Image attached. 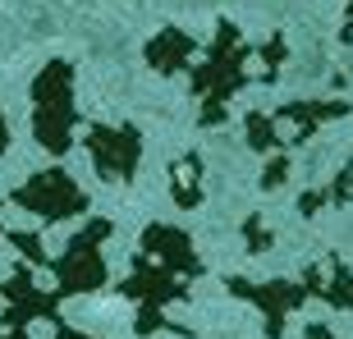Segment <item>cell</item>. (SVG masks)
<instances>
[{
	"mask_svg": "<svg viewBox=\"0 0 353 339\" xmlns=\"http://www.w3.org/2000/svg\"><path fill=\"white\" fill-rule=\"evenodd\" d=\"M0 294H5V316H0V330H23L32 316H46V321H55V326H65L60 321V312H55V294H41L37 285H32V271L28 266H19V271L0 285Z\"/></svg>",
	"mask_w": 353,
	"mask_h": 339,
	"instance_id": "cell-7",
	"label": "cell"
},
{
	"mask_svg": "<svg viewBox=\"0 0 353 339\" xmlns=\"http://www.w3.org/2000/svg\"><path fill=\"white\" fill-rule=\"evenodd\" d=\"M349 115V101H285L275 110V124H289V143H307L321 124Z\"/></svg>",
	"mask_w": 353,
	"mask_h": 339,
	"instance_id": "cell-10",
	"label": "cell"
},
{
	"mask_svg": "<svg viewBox=\"0 0 353 339\" xmlns=\"http://www.w3.org/2000/svg\"><path fill=\"white\" fill-rule=\"evenodd\" d=\"M10 243L19 252H23L28 261H32V266H46V271H51V257H46V248H41V238L37 234H23V229H10Z\"/></svg>",
	"mask_w": 353,
	"mask_h": 339,
	"instance_id": "cell-16",
	"label": "cell"
},
{
	"mask_svg": "<svg viewBox=\"0 0 353 339\" xmlns=\"http://www.w3.org/2000/svg\"><path fill=\"white\" fill-rule=\"evenodd\" d=\"M303 289H307V294H321L326 302L353 307V275L344 271V266H340L335 257H330L326 266H312V271L303 275Z\"/></svg>",
	"mask_w": 353,
	"mask_h": 339,
	"instance_id": "cell-12",
	"label": "cell"
},
{
	"mask_svg": "<svg viewBox=\"0 0 353 339\" xmlns=\"http://www.w3.org/2000/svg\"><path fill=\"white\" fill-rule=\"evenodd\" d=\"M193 51H197L193 32L161 28L157 37L147 41V65L157 69V74H183V69H193Z\"/></svg>",
	"mask_w": 353,
	"mask_h": 339,
	"instance_id": "cell-11",
	"label": "cell"
},
{
	"mask_svg": "<svg viewBox=\"0 0 353 339\" xmlns=\"http://www.w3.org/2000/svg\"><path fill=\"white\" fill-rule=\"evenodd\" d=\"M74 129H79L74 69H69L65 60H51V65L37 74V83H32V133H37L41 152L65 156L69 143H74Z\"/></svg>",
	"mask_w": 353,
	"mask_h": 339,
	"instance_id": "cell-2",
	"label": "cell"
},
{
	"mask_svg": "<svg viewBox=\"0 0 353 339\" xmlns=\"http://www.w3.org/2000/svg\"><path fill=\"white\" fill-rule=\"evenodd\" d=\"M243 238H248V252L271 248V229H262V216H248V220H243Z\"/></svg>",
	"mask_w": 353,
	"mask_h": 339,
	"instance_id": "cell-17",
	"label": "cell"
},
{
	"mask_svg": "<svg viewBox=\"0 0 353 339\" xmlns=\"http://www.w3.org/2000/svg\"><path fill=\"white\" fill-rule=\"evenodd\" d=\"M303 339H335V335H330L326 326H307V335H303Z\"/></svg>",
	"mask_w": 353,
	"mask_h": 339,
	"instance_id": "cell-20",
	"label": "cell"
},
{
	"mask_svg": "<svg viewBox=\"0 0 353 339\" xmlns=\"http://www.w3.org/2000/svg\"><path fill=\"white\" fill-rule=\"evenodd\" d=\"M248 83V41L234 23H221L207 46V65L193 69V92L202 96V124L216 129L230 119V96Z\"/></svg>",
	"mask_w": 353,
	"mask_h": 339,
	"instance_id": "cell-1",
	"label": "cell"
},
{
	"mask_svg": "<svg viewBox=\"0 0 353 339\" xmlns=\"http://www.w3.org/2000/svg\"><path fill=\"white\" fill-rule=\"evenodd\" d=\"M170 193H174V202H179L183 211H193L197 202H202V156H183L179 165H174V174H170Z\"/></svg>",
	"mask_w": 353,
	"mask_h": 339,
	"instance_id": "cell-13",
	"label": "cell"
},
{
	"mask_svg": "<svg viewBox=\"0 0 353 339\" xmlns=\"http://www.w3.org/2000/svg\"><path fill=\"white\" fill-rule=\"evenodd\" d=\"M83 147H88L97 174L110 179V183L133 179V170H138V161H143V138H138L133 124H92L88 138H83Z\"/></svg>",
	"mask_w": 353,
	"mask_h": 339,
	"instance_id": "cell-6",
	"label": "cell"
},
{
	"mask_svg": "<svg viewBox=\"0 0 353 339\" xmlns=\"http://www.w3.org/2000/svg\"><path fill=\"white\" fill-rule=\"evenodd\" d=\"M230 294H239V298H248V302H257V307H262V312H266V335H271V339H280L289 307H299V302L307 298V289H303V285H285V280H271V285L230 280Z\"/></svg>",
	"mask_w": 353,
	"mask_h": 339,
	"instance_id": "cell-8",
	"label": "cell"
},
{
	"mask_svg": "<svg viewBox=\"0 0 353 339\" xmlns=\"http://www.w3.org/2000/svg\"><path fill=\"white\" fill-rule=\"evenodd\" d=\"M0 339H32V335H28V330H5Z\"/></svg>",
	"mask_w": 353,
	"mask_h": 339,
	"instance_id": "cell-22",
	"label": "cell"
},
{
	"mask_svg": "<svg viewBox=\"0 0 353 339\" xmlns=\"http://www.w3.org/2000/svg\"><path fill=\"white\" fill-rule=\"evenodd\" d=\"M285 55H289L285 37H280V32H271V37L262 41V51H257V60H262V79H266V83L280 79V65H285Z\"/></svg>",
	"mask_w": 353,
	"mask_h": 339,
	"instance_id": "cell-15",
	"label": "cell"
},
{
	"mask_svg": "<svg viewBox=\"0 0 353 339\" xmlns=\"http://www.w3.org/2000/svg\"><path fill=\"white\" fill-rule=\"evenodd\" d=\"M138 252L152 257V261H161V266H170V271L183 275V280H197V275H202V261H197L188 234L174 229V225H147L143 248H138Z\"/></svg>",
	"mask_w": 353,
	"mask_h": 339,
	"instance_id": "cell-9",
	"label": "cell"
},
{
	"mask_svg": "<svg viewBox=\"0 0 353 339\" xmlns=\"http://www.w3.org/2000/svg\"><path fill=\"white\" fill-rule=\"evenodd\" d=\"M280 143H285V138H280V124H275V115L252 110V115H248V147H252V152H275Z\"/></svg>",
	"mask_w": 353,
	"mask_h": 339,
	"instance_id": "cell-14",
	"label": "cell"
},
{
	"mask_svg": "<svg viewBox=\"0 0 353 339\" xmlns=\"http://www.w3.org/2000/svg\"><path fill=\"white\" fill-rule=\"evenodd\" d=\"M110 238V220H88L83 234L69 238V248L51 261L55 275V298H74V294H92L105 285V257L101 243Z\"/></svg>",
	"mask_w": 353,
	"mask_h": 339,
	"instance_id": "cell-3",
	"label": "cell"
},
{
	"mask_svg": "<svg viewBox=\"0 0 353 339\" xmlns=\"http://www.w3.org/2000/svg\"><path fill=\"white\" fill-rule=\"evenodd\" d=\"M285 174H289V156H271V165H266V174H262V188H280Z\"/></svg>",
	"mask_w": 353,
	"mask_h": 339,
	"instance_id": "cell-18",
	"label": "cell"
},
{
	"mask_svg": "<svg viewBox=\"0 0 353 339\" xmlns=\"http://www.w3.org/2000/svg\"><path fill=\"white\" fill-rule=\"evenodd\" d=\"M10 202L32 211V216H41V220H69V216L88 211V193L69 179L65 170H41V174H32L23 188L10 193Z\"/></svg>",
	"mask_w": 353,
	"mask_h": 339,
	"instance_id": "cell-5",
	"label": "cell"
},
{
	"mask_svg": "<svg viewBox=\"0 0 353 339\" xmlns=\"http://www.w3.org/2000/svg\"><path fill=\"white\" fill-rule=\"evenodd\" d=\"M5 147H10V124H5V115H0V156H5Z\"/></svg>",
	"mask_w": 353,
	"mask_h": 339,
	"instance_id": "cell-21",
	"label": "cell"
},
{
	"mask_svg": "<svg viewBox=\"0 0 353 339\" xmlns=\"http://www.w3.org/2000/svg\"><path fill=\"white\" fill-rule=\"evenodd\" d=\"M55 339H92V335H83V330H74V326H55Z\"/></svg>",
	"mask_w": 353,
	"mask_h": 339,
	"instance_id": "cell-19",
	"label": "cell"
},
{
	"mask_svg": "<svg viewBox=\"0 0 353 339\" xmlns=\"http://www.w3.org/2000/svg\"><path fill=\"white\" fill-rule=\"evenodd\" d=\"M119 294L138 302V326H133V330H138V335H152V330H165L161 307L174 302V298H183L188 289H183V275H174L170 266H161V261H152V257L138 252L129 280L119 285Z\"/></svg>",
	"mask_w": 353,
	"mask_h": 339,
	"instance_id": "cell-4",
	"label": "cell"
}]
</instances>
